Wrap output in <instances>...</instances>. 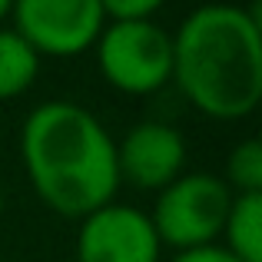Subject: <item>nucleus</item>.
<instances>
[{"label":"nucleus","mask_w":262,"mask_h":262,"mask_svg":"<svg viewBox=\"0 0 262 262\" xmlns=\"http://www.w3.org/2000/svg\"><path fill=\"white\" fill-rule=\"evenodd\" d=\"M20 153L33 192L57 216L83 219L113 203L120 189L116 140L73 100L33 106L24 120Z\"/></svg>","instance_id":"nucleus-1"},{"label":"nucleus","mask_w":262,"mask_h":262,"mask_svg":"<svg viewBox=\"0 0 262 262\" xmlns=\"http://www.w3.org/2000/svg\"><path fill=\"white\" fill-rule=\"evenodd\" d=\"M173 83L212 120H246L262 100V33L236 4L196 7L173 33Z\"/></svg>","instance_id":"nucleus-2"},{"label":"nucleus","mask_w":262,"mask_h":262,"mask_svg":"<svg viewBox=\"0 0 262 262\" xmlns=\"http://www.w3.org/2000/svg\"><path fill=\"white\" fill-rule=\"evenodd\" d=\"M93 50L103 80L120 93L146 96L173 80V33L156 20H110Z\"/></svg>","instance_id":"nucleus-3"},{"label":"nucleus","mask_w":262,"mask_h":262,"mask_svg":"<svg viewBox=\"0 0 262 262\" xmlns=\"http://www.w3.org/2000/svg\"><path fill=\"white\" fill-rule=\"evenodd\" d=\"M229 203L232 189L223 183V176L183 173L166 189L156 192V206L146 216L156 229L160 246H173L176 252H186L216 243Z\"/></svg>","instance_id":"nucleus-4"},{"label":"nucleus","mask_w":262,"mask_h":262,"mask_svg":"<svg viewBox=\"0 0 262 262\" xmlns=\"http://www.w3.org/2000/svg\"><path fill=\"white\" fill-rule=\"evenodd\" d=\"M10 17L40 57H77L106 27L100 0H13Z\"/></svg>","instance_id":"nucleus-5"},{"label":"nucleus","mask_w":262,"mask_h":262,"mask_svg":"<svg viewBox=\"0 0 262 262\" xmlns=\"http://www.w3.org/2000/svg\"><path fill=\"white\" fill-rule=\"evenodd\" d=\"M160 252L153 223L136 206L106 203L80 219L77 262H160Z\"/></svg>","instance_id":"nucleus-6"},{"label":"nucleus","mask_w":262,"mask_h":262,"mask_svg":"<svg viewBox=\"0 0 262 262\" xmlns=\"http://www.w3.org/2000/svg\"><path fill=\"white\" fill-rule=\"evenodd\" d=\"M186 140L176 126L163 120H143L126 129L116 143V173L120 183H133L136 189L160 192L173 179L183 176Z\"/></svg>","instance_id":"nucleus-7"},{"label":"nucleus","mask_w":262,"mask_h":262,"mask_svg":"<svg viewBox=\"0 0 262 262\" xmlns=\"http://www.w3.org/2000/svg\"><path fill=\"white\" fill-rule=\"evenodd\" d=\"M219 236L226 249L243 262H262V192L232 196Z\"/></svg>","instance_id":"nucleus-8"},{"label":"nucleus","mask_w":262,"mask_h":262,"mask_svg":"<svg viewBox=\"0 0 262 262\" xmlns=\"http://www.w3.org/2000/svg\"><path fill=\"white\" fill-rule=\"evenodd\" d=\"M40 53L13 27H0V100L27 93L40 73Z\"/></svg>","instance_id":"nucleus-9"},{"label":"nucleus","mask_w":262,"mask_h":262,"mask_svg":"<svg viewBox=\"0 0 262 262\" xmlns=\"http://www.w3.org/2000/svg\"><path fill=\"white\" fill-rule=\"evenodd\" d=\"M223 183L232 189V196L262 192V143L259 140H243L229 149Z\"/></svg>","instance_id":"nucleus-10"},{"label":"nucleus","mask_w":262,"mask_h":262,"mask_svg":"<svg viewBox=\"0 0 262 262\" xmlns=\"http://www.w3.org/2000/svg\"><path fill=\"white\" fill-rule=\"evenodd\" d=\"M166 0H100L106 20H153Z\"/></svg>","instance_id":"nucleus-11"},{"label":"nucleus","mask_w":262,"mask_h":262,"mask_svg":"<svg viewBox=\"0 0 262 262\" xmlns=\"http://www.w3.org/2000/svg\"><path fill=\"white\" fill-rule=\"evenodd\" d=\"M173 262H243V259H236L223 243H209V246H199V249L176 252Z\"/></svg>","instance_id":"nucleus-12"},{"label":"nucleus","mask_w":262,"mask_h":262,"mask_svg":"<svg viewBox=\"0 0 262 262\" xmlns=\"http://www.w3.org/2000/svg\"><path fill=\"white\" fill-rule=\"evenodd\" d=\"M10 7L13 0H0V24H4V17H10Z\"/></svg>","instance_id":"nucleus-13"},{"label":"nucleus","mask_w":262,"mask_h":262,"mask_svg":"<svg viewBox=\"0 0 262 262\" xmlns=\"http://www.w3.org/2000/svg\"><path fill=\"white\" fill-rule=\"evenodd\" d=\"M0 212H4V186H0Z\"/></svg>","instance_id":"nucleus-14"},{"label":"nucleus","mask_w":262,"mask_h":262,"mask_svg":"<svg viewBox=\"0 0 262 262\" xmlns=\"http://www.w3.org/2000/svg\"><path fill=\"white\" fill-rule=\"evenodd\" d=\"M0 129H4V120H0Z\"/></svg>","instance_id":"nucleus-15"}]
</instances>
